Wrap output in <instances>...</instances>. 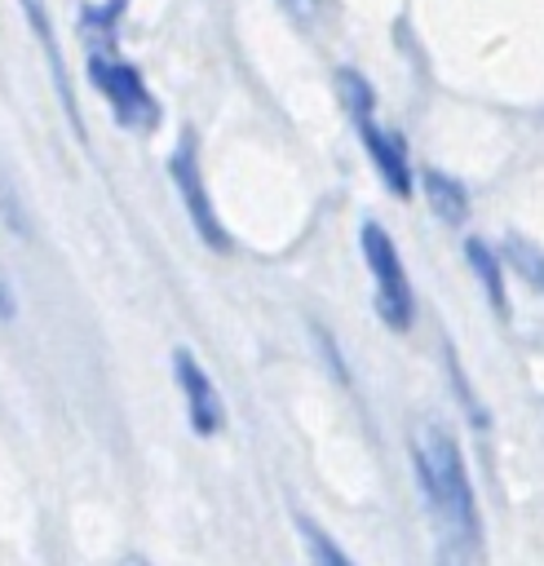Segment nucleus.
<instances>
[{
  "instance_id": "423d86ee",
  "label": "nucleus",
  "mask_w": 544,
  "mask_h": 566,
  "mask_svg": "<svg viewBox=\"0 0 544 566\" xmlns=\"http://www.w3.org/2000/svg\"><path fill=\"white\" fill-rule=\"evenodd\" d=\"M172 371H177V385H181V398H186V416H190V424H195V433H217L221 429V420H226V411H221V402H217V389H212V380H208V371L199 367V358L181 345V349H172Z\"/></svg>"
},
{
  "instance_id": "0eeeda50",
  "label": "nucleus",
  "mask_w": 544,
  "mask_h": 566,
  "mask_svg": "<svg viewBox=\"0 0 544 566\" xmlns=\"http://www.w3.org/2000/svg\"><path fill=\"white\" fill-rule=\"evenodd\" d=\"M18 4H22V13H27V22H31V31H35V40H40V49H44L49 71H53V80H57V93H62V102H66V111H71L66 62H62V49H57V35H53V22H49V4H44V0H18Z\"/></svg>"
},
{
  "instance_id": "f8f14e48",
  "label": "nucleus",
  "mask_w": 544,
  "mask_h": 566,
  "mask_svg": "<svg viewBox=\"0 0 544 566\" xmlns=\"http://www.w3.org/2000/svg\"><path fill=\"white\" fill-rule=\"evenodd\" d=\"M0 318H13V296L4 287V279H0Z\"/></svg>"
},
{
  "instance_id": "4468645a",
  "label": "nucleus",
  "mask_w": 544,
  "mask_h": 566,
  "mask_svg": "<svg viewBox=\"0 0 544 566\" xmlns=\"http://www.w3.org/2000/svg\"><path fill=\"white\" fill-rule=\"evenodd\" d=\"M442 566H451V562H442Z\"/></svg>"
},
{
  "instance_id": "f03ea898",
  "label": "nucleus",
  "mask_w": 544,
  "mask_h": 566,
  "mask_svg": "<svg viewBox=\"0 0 544 566\" xmlns=\"http://www.w3.org/2000/svg\"><path fill=\"white\" fill-rule=\"evenodd\" d=\"M416 473H420V486H425L429 509L438 513V522L456 539H473L478 535L473 486H469V473H464L460 442L442 424H425L416 433Z\"/></svg>"
},
{
  "instance_id": "1a4fd4ad",
  "label": "nucleus",
  "mask_w": 544,
  "mask_h": 566,
  "mask_svg": "<svg viewBox=\"0 0 544 566\" xmlns=\"http://www.w3.org/2000/svg\"><path fill=\"white\" fill-rule=\"evenodd\" d=\"M464 256H469V265L478 270V279H482V287H487V296H491V305H495V310H504V287H500V265H495V256L487 252V243H482V239H469V243H464Z\"/></svg>"
},
{
  "instance_id": "ddd939ff",
  "label": "nucleus",
  "mask_w": 544,
  "mask_h": 566,
  "mask_svg": "<svg viewBox=\"0 0 544 566\" xmlns=\"http://www.w3.org/2000/svg\"><path fill=\"white\" fill-rule=\"evenodd\" d=\"M119 566H150V562H142V557H124Z\"/></svg>"
},
{
  "instance_id": "9d476101",
  "label": "nucleus",
  "mask_w": 544,
  "mask_h": 566,
  "mask_svg": "<svg viewBox=\"0 0 544 566\" xmlns=\"http://www.w3.org/2000/svg\"><path fill=\"white\" fill-rule=\"evenodd\" d=\"M296 522H301L305 544H310V553H314V562H318V566H354V562H349V557L336 548V539H332L327 531H318L310 517H296Z\"/></svg>"
},
{
  "instance_id": "6e6552de",
  "label": "nucleus",
  "mask_w": 544,
  "mask_h": 566,
  "mask_svg": "<svg viewBox=\"0 0 544 566\" xmlns=\"http://www.w3.org/2000/svg\"><path fill=\"white\" fill-rule=\"evenodd\" d=\"M425 195H429V203H433V212H438L442 221H460V217L469 212V195H464V186H460L456 177L438 172V168L425 172Z\"/></svg>"
},
{
  "instance_id": "f257e3e1",
  "label": "nucleus",
  "mask_w": 544,
  "mask_h": 566,
  "mask_svg": "<svg viewBox=\"0 0 544 566\" xmlns=\"http://www.w3.org/2000/svg\"><path fill=\"white\" fill-rule=\"evenodd\" d=\"M119 13H124V0H102V4H88L80 13V31H84V44H88V80L97 88V97L111 106V115L133 128V133H155L159 128V102L155 93L146 88L142 71L119 53Z\"/></svg>"
},
{
  "instance_id": "7ed1b4c3",
  "label": "nucleus",
  "mask_w": 544,
  "mask_h": 566,
  "mask_svg": "<svg viewBox=\"0 0 544 566\" xmlns=\"http://www.w3.org/2000/svg\"><path fill=\"white\" fill-rule=\"evenodd\" d=\"M336 88H341V102H345V111H349V119H354V133H358L363 150L372 155V164H376L385 190L398 195V199H407V195H411L407 142H402V133H394V128H385V124L376 119V93H372V84H367L358 71L341 66V71H336Z\"/></svg>"
},
{
  "instance_id": "20e7f679",
  "label": "nucleus",
  "mask_w": 544,
  "mask_h": 566,
  "mask_svg": "<svg viewBox=\"0 0 544 566\" xmlns=\"http://www.w3.org/2000/svg\"><path fill=\"white\" fill-rule=\"evenodd\" d=\"M358 243H363V261H367V270H372V279H376V310H380V318H385L389 327L407 332L416 301H411V283H407V270H402V261H398V248H394L389 230H385L380 221H363Z\"/></svg>"
},
{
  "instance_id": "9b49d317",
  "label": "nucleus",
  "mask_w": 544,
  "mask_h": 566,
  "mask_svg": "<svg viewBox=\"0 0 544 566\" xmlns=\"http://www.w3.org/2000/svg\"><path fill=\"white\" fill-rule=\"evenodd\" d=\"M274 4H279L301 31H310V27L323 22V4H327V0H274Z\"/></svg>"
},
{
  "instance_id": "39448f33",
  "label": "nucleus",
  "mask_w": 544,
  "mask_h": 566,
  "mask_svg": "<svg viewBox=\"0 0 544 566\" xmlns=\"http://www.w3.org/2000/svg\"><path fill=\"white\" fill-rule=\"evenodd\" d=\"M168 172H172V186H177V195H181V203H186L199 239L208 248L226 252L230 248V234L221 230V221L212 212V199H208V186H203V172H199V150H195V137L190 133H181V142H177V150L168 159Z\"/></svg>"
}]
</instances>
